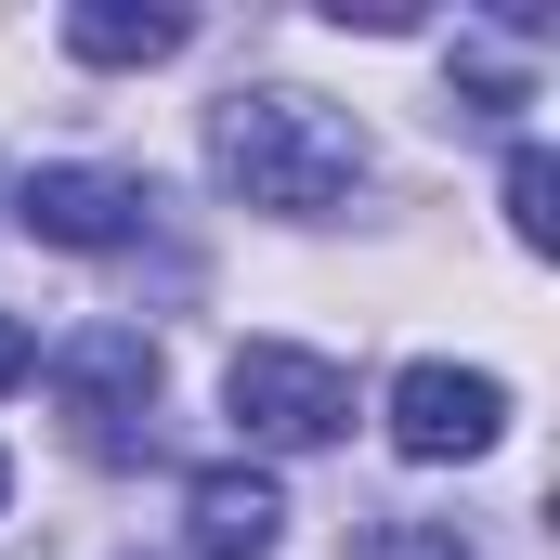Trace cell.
<instances>
[{
	"label": "cell",
	"instance_id": "4",
	"mask_svg": "<svg viewBox=\"0 0 560 560\" xmlns=\"http://www.w3.org/2000/svg\"><path fill=\"white\" fill-rule=\"evenodd\" d=\"M13 222H26L39 248H131L143 222H156V183L52 156V170H26V183H13Z\"/></svg>",
	"mask_w": 560,
	"mask_h": 560
},
{
	"label": "cell",
	"instance_id": "6",
	"mask_svg": "<svg viewBox=\"0 0 560 560\" xmlns=\"http://www.w3.org/2000/svg\"><path fill=\"white\" fill-rule=\"evenodd\" d=\"M183 548L196 560H275L287 548V495L261 469H196V495H183Z\"/></svg>",
	"mask_w": 560,
	"mask_h": 560
},
{
	"label": "cell",
	"instance_id": "1",
	"mask_svg": "<svg viewBox=\"0 0 560 560\" xmlns=\"http://www.w3.org/2000/svg\"><path fill=\"white\" fill-rule=\"evenodd\" d=\"M209 170H222V196H248V209H275V222H326V209L365 183V131H352L326 92H222Z\"/></svg>",
	"mask_w": 560,
	"mask_h": 560
},
{
	"label": "cell",
	"instance_id": "3",
	"mask_svg": "<svg viewBox=\"0 0 560 560\" xmlns=\"http://www.w3.org/2000/svg\"><path fill=\"white\" fill-rule=\"evenodd\" d=\"M222 405H235L248 443L313 456V443H339V430H352V378H339L326 352H300V339H248V352L222 365Z\"/></svg>",
	"mask_w": 560,
	"mask_h": 560
},
{
	"label": "cell",
	"instance_id": "2",
	"mask_svg": "<svg viewBox=\"0 0 560 560\" xmlns=\"http://www.w3.org/2000/svg\"><path fill=\"white\" fill-rule=\"evenodd\" d=\"M52 405H66V430H79V456H143V405H156V339L143 326H79L66 352H52Z\"/></svg>",
	"mask_w": 560,
	"mask_h": 560
},
{
	"label": "cell",
	"instance_id": "10",
	"mask_svg": "<svg viewBox=\"0 0 560 560\" xmlns=\"http://www.w3.org/2000/svg\"><path fill=\"white\" fill-rule=\"evenodd\" d=\"M26 365H39V326H26V313H0V392H13Z\"/></svg>",
	"mask_w": 560,
	"mask_h": 560
},
{
	"label": "cell",
	"instance_id": "5",
	"mask_svg": "<svg viewBox=\"0 0 560 560\" xmlns=\"http://www.w3.org/2000/svg\"><path fill=\"white\" fill-rule=\"evenodd\" d=\"M392 443L443 469V456H495L509 443V392L482 378V365H405L392 378Z\"/></svg>",
	"mask_w": 560,
	"mask_h": 560
},
{
	"label": "cell",
	"instance_id": "7",
	"mask_svg": "<svg viewBox=\"0 0 560 560\" xmlns=\"http://www.w3.org/2000/svg\"><path fill=\"white\" fill-rule=\"evenodd\" d=\"M183 39H196L183 13H131V0H79V13H66V52H79V66H170Z\"/></svg>",
	"mask_w": 560,
	"mask_h": 560
},
{
	"label": "cell",
	"instance_id": "11",
	"mask_svg": "<svg viewBox=\"0 0 560 560\" xmlns=\"http://www.w3.org/2000/svg\"><path fill=\"white\" fill-rule=\"evenodd\" d=\"M0 495H13V456H0Z\"/></svg>",
	"mask_w": 560,
	"mask_h": 560
},
{
	"label": "cell",
	"instance_id": "8",
	"mask_svg": "<svg viewBox=\"0 0 560 560\" xmlns=\"http://www.w3.org/2000/svg\"><path fill=\"white\" fill-rule=\"evenodd\" d=\"M509 235L522 248H560V156L548 143H509Z\"/></svg>",
	"mask_w": 560,
	"mask_h": 560
},
{
	"label": "cell",
	"instance_id": "9",
	"mask_svg": "<svg viewBox=\"0 0 560 560\" xmlns=\"http://www.w3.org/2000/svg\"><path fill=\"white\" fill-rule=\"evenodd\" d=\"M365 560H482V548H469L456 522H378V535H365Z\"/></svg>",
	"mask_w": 560,
	"mask_h": 560
}]
</instances>
